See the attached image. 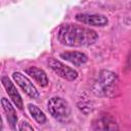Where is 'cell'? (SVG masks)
Instances as JSON below:
<instances>
[{
    "instance_id": "obj_1",
    "label": "cell",
    "mask_w": 131,
    "mask_h": 131,
    "mask_svg": "<svg viewBox=\"0 0 131 131\" xmlns=\"http://www.w3.org/2000/svg\"><path fill=\"white\" fill-rule=\"evenodd\" d=\"M57 39L59 43L64 46L77 47L95 43L98 39V35L94 30L74 24H66L59 28Z\"/></svg>"
},
{
    "instance_id": "obj_2",
    "label": "cell",
    "mask_w": 131,
    "mask_h": 131,
    "mask_svg": "<svg viewBox=\"0 0 131 131\" xmlns=\"http://www.w3.org/2000/svg\"><path fill=\"white\" fill-rule=\"evenodd\" d=\"M119 79L116 73L102 70L99 75L98 79L94 83L92 90L98 96H107L112 97L115 95V92L118 89Z\"/></svg>"
},
{
    "instance_id": "obj_3",
    "label": "cell",
    "mask_w": 131,
    "mask_h": 131,
    "mask_svg": "<svg viewBox=\"0 0 131 131\" xmlns=\"http://www.w3.org/2000/svg\"><path fill=\"white\" fill-rule=\"evenodd\" d=\"M47 108L51 116L60 122H67L71 117L70 104L62 97L54 96L50 98L47 103Z\"/></svg>"
},
{
    "instance_id": "obj_4",
    "label": "cell",
    "mask_w": 131,
    "mask_h": 131,
    "mask_svg": "<svg viewBox=\"0 0 131 131\" xmlns=\"http://www.w3.org/2000/svg\"><path fill=\"white\" fill-rule=\"evenodd\" d=\"M49 68L59 77H61L64 80L68 81H74L77 79L78 77V73L76 70H74L71 67H68L66 64H63L61 61L55 59V58H48L47 60Z\"/></svg>"
},
{
    "instance_id": "obj_5",
    "label": "cell",
    "mask_w": 131,
    "mask_h": 131,
    "mask_svg": "<svg viewBox=\"0 0 131 131\" xmlns=\"http://www.w3.org/2000/svg\"><path fill=\"white\" fill-rule=\"evenodd\" d=\"M12 78H13V80L16 82V84L23 89V91L28 96H30L31 98H34V99L39 98V92H38V90L36 89V87L34 86V84L24 74H21L19 72H14L12 74Z\"/></svg>"
},
{
    "instance_id": "obj_6",
    "label": "cell",
    "mask_w": 131,
    "mask_h": 131,
    "mask_svg": "<svg viewBox=\"0 0 131 131\" xmlns=\"http://www.w3.org/2000/svg\"><path fill=\"white\" fill-rule=\"evenodd\" d=\"M94 131H119L117 121L108 114H103L93 121Z\"/></svg>"
},
{
    "instance_id": "obj_7",
    "label": "cell",
    "mask_w": 131,
    "mask_h": 131,
    "mask_svg": "<svg viewBox=\"0 0 131 131\" xmlns=\"http://www.w3.org/2000/svg\"><path fill=\"white\" fill-rule=\"evenodd\" d=\"M76 20L90 25V26H95V27H103L106 26L108 23V19L105 15L103 14H89V13H79L75 16Z\"/></svg>"
},
{
    "instance_id": "obj_8",
    "label": "cell",
    "mask_w": 131,
    "mask_h": 131,
    "mask_svg": "<svg viewBox=\"0 0 131 131\" xmlns=\"http://www.w3.org/2000/svg\"><path fill=\"white\" fill-rule=\"evenodd\" d=\"M1 82L6 90V93L8 94V96L10 97V99L12 100V102L19 108L21 110L23 106H24V103H23V99H21V96L19 95L18 91L16 90L14 84L10 81V79L7 77V76H3L1 77Z\"/></svg>"
},
{
    "instance_id": "obj_9",
    "label": "cell",
    "mask_w": 131,
    "mask_h": 131,
    "mask_svg": "<svg viewBox=\"0 0 131 131\" xmlns=\"http://www.w3.org/2000/svg\"><path fill=\"white\" fill-rule=\"evenodd\" d=\"M60 57L77 67L86 63L88 60L87 55L80 51H64L60 53Z\"/></svg>"
},
{
    "instance_id": "obj_10",
    "label": "cell",
    "mask_w": 131,
    "mask_h": 131,
    "mask_svg": "<svg viewBox=\"0 0 131 131\" xmlns=\"http://www.w3.org/2000/svg\"><path fill=\"white\" fill-rule=\"evenodd\" d=\"M1 104H2L3 110L5 112V115H6V118H7V121H8V124H9L10 128L12 130H15L16 122H17V116H16L14 107L12 106L11 102L5 97L1 98Z\"/></svg>"
},
{
    "instance_id": "obj_11",
    "label": "cell",
    "mask_w": 131,
    "mask_h": 131,
    "mask_svg": "<svg viewBox=\"0 0 131 131\" xmlns=\"http://www.w3.org/2000/svg\"><path fill=\"white\" fill-rule=\"evenodd\" d=\"M25 72L30 77H32L40 86H42V87H46L47 86V84H48V78H47V75H46L45 71H43L42 69L32 66V67L27 68L25 70Z\"/></svg>"
},
{
    "instance_id": "obj_12",
    "label": "cell",
    "mask_w": 131,
    "mask_h": 131,
    "mask_svg": "<svg viewBox=\"0 0 131 131\" xmlns=\"http://www.w3.org/2000/svg\"><path fill=\"white\" fill-rule=\"evenodd\" d=\"M28 110L32 116V118L39 124H44L46 122V116L44 115V113L35 104L29 103L28 104Z\"/></svg>"
},
{
    "instance_id": "obj_13",
    "label": "cell",
    "mask_w": 131,
    "mask_h": 131,
    "mask_svg": "<svg viewBox=\"0 0 131 131\" xmlns=\"http://www.w3.org/2000/svg\"><path fill=\"white\" fill-rule=\"evenodd\" d=\"M19 131H34V129L27 121H21L19 123Z\"/></svg>"
},
{
    "instance_id": "obj_14",
    "label": "cell",
    "mask_w": 131,
    "mask_h": 131,
    "mask_svg": "<svg viewBox=\"0 0 131 131\" xmlns=\"http://www.w3.org/2000/svg\"><path fill=\"white\" fill-rule=\"evenodd\" d=\"M3 130V123H2V119H1V116H0V131Z\"/></svg>"
}]
</instances>
